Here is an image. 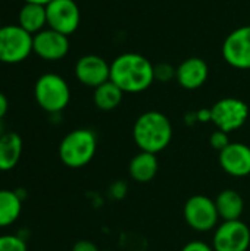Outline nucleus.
Segmentation results:
<instances>
[{
  "label": "nucleus",
  "instance_id": "1",
  "mask_svg": "<svg viewBox=\"0 0 250 251\" xmlns=\"http://www.w3.org/2000/svg\"><path fill=\"white\" fill-rule=\"evenodd\" d=\"M111 81L124 93H143L155 82V65L140 53H122L111 62Z\"/></svg>",
  "mask_w": 250,
  "mask_h": 251
},
{
  "label": "nucleus",
  "instance_id": "2",
  "mask_svg": "<svg viewBox=\"0 0 250 251\" xmlns=\"http://www.w3.org/2000/svg\"><path fill=\"white\" fill-rule=\"evenodd\" d=\"M172 124L169 118L159 110L141 113L133 126V140L140 151L158 154L164 151L172 140Z\"/></svg>",
  "mask_w": 250,
  "mask_h": 251
},
{
  "label": "nucleus",
  "instance_id": "3",
  "mask_svg": "<svg viewBox=\"0 0 250 251\" xmlns=\"http://www.w3.org/2000/svg\"><path fill=\"white\" fill-rule=\"evenodd\" d=\"M97 151V135L88 128L68 132L59 144V159L68 168L78 169L88 165Z\"/></svg>",
  "mask_w": 250,
  "mask_h": 251
},
{
  "label": "nucleus",
  "instance_id": "4",
  "mask_svg": "<svg viewBox=\"0 0 250 251\" xmlns=\"http://www.w3.org/2000/svg\"><path fill=\"white\" fill-rule=\"evenodd\" d=\"M37 104L47 113H60L71 100V90L65 78L57 74L41 75L34 85Z\"/></svg>",
  "mask_w": 250,
  "mask_h": 251
},
{
  "label": "nucleus",
  "instance_id": "5",
  "mask_svg": "<svg viewBox=\"0 0 250 251\" xmlns=\"http://www.w3.org/2000/svg\"><path fill=\"white\" fill-rule=\"evenodd\" d=\"M183 216L186 224L196 232H211L218 226L220 221L215 200L203 194L192 196L184 203Z\"/></svg>",
  "mask_w": 250,
  "mask_h": 251
},
{
  "label": "nucleus",
  "instance_id": "6",
  "mask_svg": "<svg viewBox=\"0 0 250 251\" xmlns=\"http://www.w3.org/2000/svg\"><path fill=\"white\" fill-rule=\"evenodd\" d=\"M32 53V35L19 25L0 26V62L19 63Z\"/></svg>",
  "mask_w": 250,
  "mask_h": 251
},
{
  "label": "nucleus",
  "instance_id": "7",
  "mask_svg": "<svg viewBox=\"0 0 250 251\" xmlns=\"http://www.w3.org/2000/svg\"><path fill=\"white\" fill-rule=\"evenodd\" d=\"M249 119V106L236 97H224L211 107V122L227 134L240 129Z\"/></svg>",
  "mask_w": 250,
  "mask_h": 251
},
{
  "label": "nucleus",
  "instance_id": "8",
  "mask_svg": "<svg viewBox=\"0 0 250 251\" xmlns=\"http://www.w3.org/2000/svg\"><path fill=\"white\" fill-rule=\"evenodd\" d=\"M215 251H248L250 247V228L242 221H222L212 237Z\"/></svg>",
  "mask_w": 250,
  "mask_h": 251
},
{
  "label": "nucleus",
  "instance_id": "9",
  "mask_svg": "<svg viewBox=\"0 0 250 251\" xmlns=\"http://www.w3.org/2000/svg\"><path fill=\"white\" fill-rule=\"evenodd\" d=\"M46 13L47 26L68 37L80 26L81 13L74 0H52L46 4Z\"/></svg>",
  "mask_w": 250,
  "mask_h": 251
},
{
  "label": "nucleus",
  "instance_id": "10",
  "mask_svg": "<svg viewBox=\"0 0 250 251\" xmlns=\"http://www.w3.org/2000/svg\"><path fill=\"white\" fill-rule=\"evenodd\" d=\"M224 60L236 69H250V25L233 29L222 43Z\"/></svg>",
  "mask_w": 250,
  "mask_h": 251
},
{
  "label": "nucleus",
  "instance_id": "11",
  "mask_svg": "<svg viewBox=\"0 0 250 251\" xmlns=\"http://www.w3.org/2000/svg\"><path fill=\"white\" fill-rule=\"evenodd\" d=\"M69 51V38L52 28H44L43 31L32 35V53H35L43 60L56 62L63 59Z\"/></svg>",
  "mask_w": 250,
  "mask_h": 251
},
{
  "label": "nucleus",
  "instance_id": "12",
  "mask_svg": "<svg viewBox=\"0 0 250 251\" xmlns=\"http://www.w3.org/2000/svg\"><path fill=\"white\" fill-rule=\"evenodd\" d=\"M77 79L91 88H97L111 79V63L99 54H84L75 63Z\"/></svg>",
  "mask_w": 250,
  "mask_h": 251
},
{
  "label": "nucleus",
  "instance_id": "13",
  "mask_svg": "<svg viewBox=\"0 0 250 251\" xmlns=\"http://www.w3.org/2000/svg\"><path fill=\"white\" fill-rule=\"evenodd\" d=\"M218 162L221 169L234 178L250 175V147L245 143H230L220 151Z\"/></svg>",
  "mask_w": 250,
  "mask_h": 251
},
{
  "label": "nucleus",
  "instance_id": "14",
  "mask_svg": "<svg viewBox=\"0 0 250 251\" xmlns=\"http://www.w3.org/2000/svg\"><path fill=\"white\" fill-rule=\"evenodd\" d=\"M209 76V66L202 57H187L177 66L175 81L184 90L200 88Z\"/></svg>",
  "mask_w": 250,
  "mask_h": 251
},
{
  "label": "nucleus",
  "instance_id": "15",
  "mask_svg": "<svg viewBox=\"0 0 250 251\" xmlns=\"http://www.w3.org/2000/svg\"><path fill=\"white\" fill-rule=\"evenodd\" d=\"M159 171V162L156 154L147 151H139L128 165V174L137 184H147L155 179Z\"/></svg>",
  "mask_w": 250,
  "mask_h": 251
},
{
  "label": "nucleus",
  "instance_id": "16",
  "mask_svg": "<svg viewBox=\"0 0 250 251\" xmlns=\"http://www.w3.org/2000/svg\"><path fill=\"white\" fill-rule=\"evenodd\" d=\"M215 206L220 215V219L222 221H237L242 218L245 212V200L236 190L227 188L222 190L217 199Z\"/></svg>",
  "mask_w": 250,
  "mask_h": 251
},
{
  "label": "nucleus",
  "instance_id": "17",
  "mask_svg": "<svg viewBox=\"0 0 250 251\" xmlns=\"http://www.w3.org/2000/svg\"><path fill=\"white\" fill-rule=\"evenodd\" d=\"M18 25L31 35L43 31L47 25L46 6L37 3H25L18 13Z\"/></svg>",
  "mask_w": 250,
  "mask_h": 251
},
{
  "label": "nucleus",
  "instance_id": "18",
  "mask_svg": "<svg viewBox=\"0 0 250 251\" xmlns=\"http://www.w3.org/2000/svg\"><path fill=\"white\" fill-rule=\"evenodd\" d=\"M22 154V138L16 132H3L0 137V172L12 171Z\"/></svg>",
  "mask_w": 250,
  "mask_h": 251
},
{
  "label": "nucleus",
  "instance_id": "19",
  "mask_svg": "<svg viewBox=\"0 0 250 251\" xmlns=\"http://www.w3.org/2000/svg\"><path fill=\"white\" fill-rule=\"evenodd\" d=\"M124 91L113 84L111 79L106 81L105 84L99 85L97 88H94L93 93V101L96 104V107L102 112H112L115 110L124 99Z\"/></svg>",
  "mask_w": 250,
  "mask_h": 251
},
{
  "label": "nucleus",
  "instance_id": "20",
  "mask_svg": "<svg viewBox=\"0 0 250 251\" xmlns=\"http://www.w3.org/2000/svg\"><path fill=\"white\" fill-rule=\"evenodd\" d=\"M22 200L10 190H0V228L12 225L21 215Z\"/></svg>",
  "mask_w": 250,
  "mask_h": 251
},
{
  "label": "nucleus",
  "instance_id": "21",
  "mask_svg": "<svg viewBox=\"0 0 250 251\" xmlns=\"http://www.w3.org/2000/svg\"><path fill=\"white\" fill-rule=\"evenodd\" d=\"M177 76V68L171 63L161 62L155 65V81L158 82H169L175 79Z\"/></svg>",
  "mask_w": 250,
  "mask_h": 251
},
{
  "label": "nucleus",
  "instance_id": "22",
  "mask_svg": "<svg viewBox=\"0 0 250 251\" xmlns=\"http://www.w3.org/2000/svg\"><path fill=\"white\" fill-rule=\"evenodd\" d=\"M0 251H27V243L18 235H0Z\"/></svg>",
  "mask_w": 250,
  "mask_h": 251
},
{
  "label": "nucleus",
  "instance_id": "23",
  "mask_svg": "<svg viewBox=\"0 0 250 251\" xmlns=\"http://www.w3.org/2000/svg\"><path fill=\"white\" fill-rule=\"evenodd\" d=\"M230 143H231V141H230L228 134L224 132V131H221V129H217V131L212 132L211 137H209V144H211V147L215 149V150H218V151L224 150Z\"/></svg>",
  "mask_w": 250,
  "mask_h": 251
},
{
  "label": "nucleus",
  "instance_id": "24",
  "mask_svg": "<svg viewBox=\"0 0 250 251\" xmlns=\"http://www.w3.org/2000/svg\"><path fill=\"white\" fill-rule=\"evenodd\" d=\"M181 251H215L212 249L211 244L205 243V241H190L187 243Z\"/></svg>",
  "mask_w": 250,
  "mask_h": 251
},
{
  "label": "nucleus",
  "instance_id": "25",
  "mask_svg": "<svg viewBox=\"0 0 250 251\" xmlns=\"http://www.w3.org/2000/svg\"><path fill=\"white\" fill-rule=\"evenodd\" d=\"M72 251H100V250H99V247H97L94 243H91V241H88V240H80V241H77V243L72 246Z\"/></svg>",
  "mask_w": 250,
  "mask_h": 251
},
{
  "label": "nucleus",
  "instance_id": "26",
  "mask_svg": "<svg viewBox=\"0 0 250 251\" xmlns=\"http://www.w3.org/2000/svg\"><path fill=\"white\" fill-rule=\"evenodd\" d=\"M127 193V184L119 181V182H115L112 187H111V196L116 200H121Z\"/></svg>",
  "mask_w": 250,
  "mask_h": 251
},
{
  "label": "nucleus",
  "instance_id": "27",
  "mask_svg": "<svg viewBox=\"0 0 250 251\" xmlns=\"http://www.w3.org/2000/svg\"><path fill=\"white\" fill-rule=\"evenodd\" d=\"M197 122H211V109H202L196 112Z\"/></svg>",
  "mask_w": 250,
  "mask_h": 251
},
{
  "label": "nucleus",
  "instance_id": "28",
  "mask_svg": "<svg viewBox=\"0 0 250 251\" xmlns=\"http://www.w3.org/2000/svg\"><path fill=\"white\" fill-rule=\"evenodd\" d=\"M7 109H9V101H7V97L0 91V121L1 118L7 113Z\"/></svg>",
  "mask_w": 250,
  "mask_h": 251
},
{
  "label": "nucleus",
  "instance_id": "29",
  "mask_svg": "<svg viewBox=\"0 0 250 251\" xmlns=\"http://www.w3.org/2000/svg\"><path fill=\"white\" fill-rule=\"evenodd\" d=\"M25 3H37V4H43V6H46V4H49L52 0H24Z\"/></svg>",
  "mask_w": 250,
  "mask_h": 251
},
{
  "label": "nucleus",
  "instance_id": "30",
  "mask_svg": "<svg viewBox=\"0 0 250 251\" xmlns=\"http://www.w3.org/2000/svg\"><path fill=\"white\" fill-rule=\"evenodd\" d=\"M3 135V126H1V122H0V137Z\"/></svg>",
  "mask_w": 250,
  "mask_h": 251
},
{
  "label": "nucleus",
  "instance_id": "31",
  "mask_svg": "<svg viewBox=\"0 0 250 251\" xmlns=\"http://www.w3.org/2000/svg\"><path fill=\"white\" fill-rule=\"evenodd\" d=\"M105 251H115V250H105Z\"/></svg>",
  "mask_w": 250,
  "mask_h": 251
}]
</instances>
